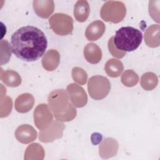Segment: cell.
Segmentation results:
<instances>
[{
	"label": "cell",
	"mask_w": 160,
	"mask_h": 160,
	"mask_svg": "<svg viewBox=\"0 0 160 160\" xmlns=\"http://www.w3.org/2000/svg\"><path fill=\"white\" fill-rule=\"evenodd\" d=\"M142 40V32L131 26L122 27L116 31L113 37L115 47L119 51L131 52L136 50Z\"/></svg>",
	"instance_id": "3"
},
{
	"label": "cell",
	"mask_w": 160,
	"mask_h": 160,
	"mask_svg": "<svg viewBox=\"0 0 160 160\" xmlns=\"http://www.w3.org/2000/svg\"><path fill=\"white\" fill-rule=\"evenodd\" d=\"M60 61V55L56 50H49L44 56L42 59L43 68L49 71H54L59 65Z\"/></svg>",
	"instance_id": "14"
},
{
	"label": "cell",
	"mask_w": 160,
	"mask_h": 160,
	"mask_svg": "<svg viewBox=\"0 0 160 160\" xmlns=\"http://www.w3.org/2000/svg\"><path fill=\"white\" fill-rule=\"evenodd\" d=\"M15 136L20 142L28 144L36 139L37 132L32 126L29 124H22L16 130Z\"/></svg>",
	"instance_id": "9"
},
{
	"label": "cell",
	"mask_w": 160,
	"mask_h": 160,
	"mask_svg": "<svg viewBox=\"0 0 160 160\" xmlns=\"http://www.w3.org/2000/svg\"><path fill=\"white\" fill-rule=\"evenodd\" d=\"M88 92L90 96L95 100L104 99L109 94L111 84L108 79L102 76L91 77L88 84Z\"/></svg>",
	"instance_id": "5"
},
{
	"label": "cell",
	"mask_w": 160,
	"mask_h": 160,
	"mask_svg": "<svg viewBox=\"0 0 160 160\" xmlns=\"http://www.w3.org/2000/svg\"><path fill=\"white\" fill-rule=\"evenodd\" d=\"M159 25L152 24L145 32L144 41L148 46L156 48L159 46Z\"/></svg>",
	"instance_id": "15"
},
{
	"label": "cell",
	"mask_w": 160,
	"mask_h": 160,
	"mask_svg": "<svg viewBox=\"0 0 160 160\" xmlns=\"http://www.w3.org/2000/svg\"><path fill=\"white\" fill-rule=\"evenodd\" d=\"M1 80L7 86L17 87L21 83V78L18 72L12 70H7L1 74Z\"/></svg>",
	"instance_id": "18"
},
{
	"label": "cell",
	"mask_w": 160,
	"mask_h": 160,
	"mask_svg": "<svg viewBox=\"0 0 160 160\" xmlns=\"http://www.w3.org/2000/svg\"><path fill=\"white\" fill-rule=\"evenodd\" d=\"M90 12V7L87 1H78L74 7V16L75 19L80 22L86 21Z\"/></svg>",
	"instance_id": "16"
},
{
	"label": "cell",
	"mask_w": 160,
	"mask_h": 160,
	"mask_svg": "<svg viewBox=\"0 0 160 160\" xmlns=\"http://www.w3.org/2000/svg\"><path fill=\"white\" fill-rule=\"evenodd\" d=\"M108 49L111 54L118 58H122L126 55V52L118 50L114 46L113 42V37H111L108 41Z\"/></svg>",
	"instance_id": "22"
},
{
	"label": "cell",
	"mask_w": 160,
	"mask_h": 160,
	"mask_svg": "<svg viewBox=\"0 0 160 160\" xmlns=\"http://www.w3.org/2000/svg\"><path fill=\"white\" fill-rule=\"evenodd\" d=\"M34 119L36 127L41 131L47 128L52 120V115L46 104L38 105L34 111Z\"/></svg>",
	"instance_id": "7"
},
{
	"label": "cell",
	"mask_w": 160,
	"mask_h": 160,
	"mask_svg": "<svg viewBox=\"0 0 160 160\" xmlns=\"http://www.w3.org/2000/svg\"><path fill=\"white\" fill-rule=\"evenodd\" d=\"M67 90L74 106L77 108H82L86 104L88 97L83 88L72 83L67 87Z\"/></svg>",
	"instance_id": "8"
},
{
	"label": "cell",
	"mask_w": 160,
	"mask_h": 160,
	"mask_svg": "<svg viewBox=\"0 0 160 160\" xmlns=\"http://www.w3.org/2000/svg\"><path fill=\"white\" fill-rule=\"evenodd\" d=\"M158 83L157 76L152 72L144 73L141 78L142 88L146 91H151L154 89Z\"/></svg>",
	"instance_id": "19"
},
{
	"label": "cell",
	"mask_w": 160,
	"mask_h": 160,
	"mask_svg": "<svg viewBox=\"0 0 160 160\" xmlns=\"http://www.w3.org/2000/svg\"><path fill=\"white\" fill-rule=\"evenodd\" d=\"M34 103V99L32 94L29 93L22 94L16 99L15 109L19 112H27L32 109Z\"/></svg>",
	"instance_id": "12"
},
{
	"label": "cell",
	"mask_w": 160,
	"mask_h": 160,
	"mask_svg": "<svg viewBox=\"0 0 160 160\" xmlns=\"http://www.w3.org/2000/svg\"><path fill=\"white\" fill-rule=\"evenodd\" d=\"M32 4L36 14L42 18H48L54 11V3L52 0H34Z\"/></svg>",
	"instance_id": "10"
},
{
	"label": "cell",
	"mask_w": 160,
	"mask_h": 160,
	"mask_svg": "<svg viewBox=\"0 0 160 160\" xmlns=\"http://www.w3.org/2000/svg\"><path fill=\"white\" fill-rule=\"evenodd\" d=\"M126 14L125 4L119 1H106L100 11L101 18L107 22L118 23L123 20Z\"/></svg>",
	"instance_id": "4"
},
{
	"label": "cell",
	"mask_w": 160,
	"mask_h": 160,
	"mask_svg": "<svg viewBox=\"0 0 160 160\" xmlns=\"http://www.w3.org/2000/svg\"><path fill=\"white\" fill-rule=\"evenodd\" d=\"M139 81L138 74L132 70H126L121 76V82L127 87H132L137 84Z\"/></svg>",
	"instance_id": "20"
},
{
	"label": "cell",
	"mask_w": 160,
	"mask_h": 160,
	"mask_svg": "<svg viewBox=\"0 0 160 160\" xmlns=\"http://www.w3.org/2000/svg\"><path fill=\"white\" fill-rule=\"evenodd\" d=\"M69 101V96L64 89H56L49 94V108L58 121H69L76 117V110Z\"/></svg>",
	"instance_id": "2"
},
{
	"label": "cell",
	"mask_w": 160,
	"mask_h": 160,
	"mask_svg": "<svg viewBox=\"0 0 160 160\" xmlns=\"http://www.w3.org/2000/svg\"><path fill=\"white\" fill-rule=\"evenodd\" d=\"M49 23L52 31L60 36L69 34L73 30L72 18L66 14H54L49 18Z\"/></svg>",
	"instance_id": "6"
},
{
	"label": "cell",
	"mask_w": 160,
	"mask_h": 160,
	"mask_svg": "<svg viewBox=\"0 0 160 160\" xmlns=\"http://www.w3.org/2000/svg\"><path fill=\"white\" fill-rule=\"evenodd\" d=\"M11 49L19 59L35 61L44 54L48 46L44 33L32 26H26L17 29L11 37Z\"/></svg>",
	"instance_id": "1"
},
{
	"label": "cell",
	"mask_w": 160,
	"mask_h": 160,
	"mask_svg": "<svg viewBox=\"0 0 160 160\" xmlns=\"http://www.w3.org/2000/svg\"><path fill=\"white\" fill-rule=\"evenodd\" d=\"M105 29L106 27L103 22L99 20L93 21L88 25L86 29V38L89 41H96L103 35Z\"/></svg>",
	"instance_id": "11"
},
{
	"label": "cell",
	"mask_w": 160,
	"mask_h": 160,
	"mask_svg": "<svg viewBox=\"0 0 160 160\" xmlns=\"http://www.w3.org/2000/svg\"><path fill=\"white\" fill-rule=\"evenodd\" d=\"M106 74L111 78H117L119 76L123 71L122 63L115 59L108 60L104 66Z\"/></svg>",
	"instance_id": "17"
},
{
	"label": "cell",
	"mask_w": 160,
	"mask_h": 160,
	"mask_svg": "<svg viewBox=\"0 0 160 160\" xmlns=\"http://www.w3.org/2000/svg\"><path fill=\"white\" fill-rule=\"evenodd\" d=\"M84 56L86 61L89 63L97 64L101 59L102 51L97 44L89 43L84 49Z\"/></svg>",
	"instance_id": "13"
},
{
	"label": "cell",
	"mask_w": 160,
	"mask_h": 160,
	"mask_svg": "<svg viewBox=\"0 0 160 160\" xmlns=\"http://www.w3.org/2000/svg\"><path fill=\"white\" fill-rule=\"evenodd\" d=\"M72 76L74 81L82 85L86 82L87 74L86 72L80 68H74L72 70Z\"/></svg>",
	"instance_id": "21"
}]
</instances>
